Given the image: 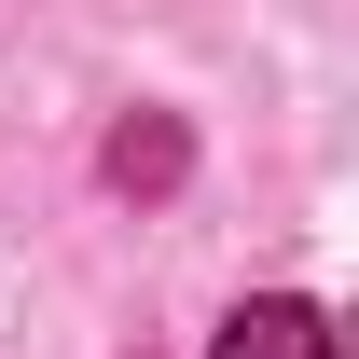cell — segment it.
I'll use <instances>...</instances> for the list:
<instances>
[{"label":"cell","mask_w":359,"mask_h":359,"mask_svg":"<svg viewBox=\"0 0 359 359\" xmlns=\"http://www.w3.org/2000/svg\"><path fill=\"white\" fill-rule=\"evenodd\" d=\"M111 180H180V138L166 125H125L111 138Z\"/></svg>","instance_id":"2"},{"label":"cell","mask_w":359,"mask_h":359,"mask_svg":"<svg viewBox=\"0 0 359 359\" xmlns=\"http://www.w3.org/2000/svg\"><path fill=\"white\" fill-rule=\"evenodd\" d=\"M222 359H332V318L318 304H235L222 318Z\"/></svg>","instance_id":"1"}]
</instances>
